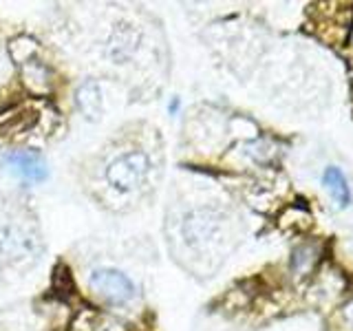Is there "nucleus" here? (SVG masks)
I'll list each match as a JSON object with an SVG mask.
<instances>
[{
	"instance_id": "nucleus-1",
	"label": "nucleus",
	"mask_w": 353,
	"mask_h": 331,
	"mask_svg": "<svg viewBox=\"0 0 353 331\" xmlns=\"http://www.w3.org/2000/svg\"><path fill=\"white\" fill-rule=\"evenodd\" d=\"M150 170L148 154L141 150H130L126 154H119L106 168V181L119 192H132L141 185Z\"/></svg>"
},
{
	"instance_id": "nucleus-2",
	"label": "nucleus",
	"mask_w": 353,
	"mask_h": 331,
	"mask_svg": "<svg viewBox=\"0 0 353 331\" xmlns=\"http://www.w3.org/2000/svg\"><path fill=\"white\" fill-rule=\"evenodd\" d=\"M88 285H91V290L97 296H102L108 303H115V305H124L135 298V285H132V281L124 272L113 270V268L95 270L91 274Z\"/></svg>"
},
{
	"instance_id": "nucleus-3",
	"label": "nucleus",
	"mask_w": 353,
	"mask_h": 331,
	"mask_svg": "<svg viewBox=\"0 0 353 331\" xmlns=\"http://www.w3.org/2000/svg\"><path fill=\"white\" fill-rule=\"evenodd\" d=\"M33 254V239L16 228L0 230V263L3 265H18L29 261Z\"/></svg>"
},
{
	"instance_id": "nucleus-4",
	"label": "nucleus",
	"mask_w": 353,
	"mask_h": 331,
	"mask_svg": "<svg viewBox=\"0 0 353 331\" xmlns=\"http://www.w3.org/2000/svg\"><path fill=\"white\" fill-rule=\"evenodd\" d=\"M139 31L132 27V25H126V22H121L113 29V36H110L108 44H106V55L115 64H121V62H128L132 55H135L137 47H139Z\"/></svg>"
},
{
	"instance_id": "nucleus-5",
	"label": "nucleus",
	"mask_w": 353,
	"mask_h": 331,
	"mask_svg": "<svg viewBox=\"0 0 353 331\" xmlns=\"http://www.w3.org/2000/svg\"><path fill=\"white\" fill-rule=\"evenodd\" d=\"M5 161L11 166V170H14L16 174L25 177V179H29V181L47 179V163H44V159L33 150L11 152V154H7Z\"/></svg>"
},
{
	"instance_id": "nucleus-6",
	"label": "nucleus",
	"mask_w": 353,
	"mask_h": 331,
	"mask_svg": "<svg viewBox=\"0 0 353 331\" xmlns=\"http://www.w3.org/2000/svg\"><path fill=\"white\" fill-rule=\"evenodd\" d=\"M75 104L88 121L102 117V88L95 80H86L75 93Z\"/></svg>"
},
{
	"instance_id": "nucleus-7",
	"label": "nucleus",
	"mask_w": 353,
	"mask_h": 331,
	"mask_svg": "<svg viewBox=\"0 0 353 331\" xmlns=\"http://www.w3.org/2000/svg\"><path fill=\"white\" fill-rule=\"evenodd\" d=\"M216 228V221L212 219L210 212H203V210H196V212H190L185 217V223H183V234L185 239L196 245V243L205 241L210 234L214 232Z\"/></svg>"
},
{
	"instance_id": "nucleus-8",
	"label": "nucleus",
	"mask_w": 353,
	"mask_h": 331,
	"mask_svg": "<svg viewBox=\"0 0 353 331\" xmlns=\"http://www.w3.org/2000/svg\"><path fill=\"white\" fill-rule=\"evenodd\" d=\"M38 119L36 110H29V108H16L11 113H5L0 117V135L7 132V135H16V132H27L33 121Z\"/></svg>"
},
{
	"instance_id": "nucleus-9",
	"label": "nucleus",
	"mask_w": 353,
	"mask_h": 331,
	"mask_svg": "<svg viewBox=\"0 0 353 331\" xmlns=\"http://www.w3.org/2000/svg\"><path fill=\"white\" fill-rule=\"evenodd\" d=\"M325 185H327L331 199L338 203V208H347L351 203V190H349L347 179H345V174H342L340 168H327Z\"/></svg>"
},
{
	"instance_id": "nucleus-10",
	"label": "nucleus",
	"mask_w": 353,
	"mask_h": 331,
	"mask_svg": "<svg viewBox=\"0 0 353 331\" xmlns=\"http://www.w3.org/2000/svg\"><path fill=\"white\" fill-rule=\"evenodd\" d=\"M36 82H40V91H49V80H47V69L38 62H29L25 69V84L36 91Z\"/></svg>"
},
{
	"instance_id": "nucleus-11",
	"label": "nucleus",
	"mask_w": 353,
	"mask_h": 331,
	"mask_svg": "<svg viewBox=\"0 0 353 331\" xmlns=\"http://www.w3.org/2000/svg\"><path fill=\"white\" fill-rule=\"evenodd\" d=\"M176 110H179V97H172V102L168 104V113L176 115Z\"/></svg>"
}]
</instances>
